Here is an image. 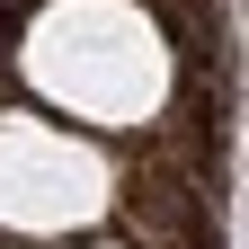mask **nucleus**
<instances>
[{
	"mask_svg": "<svg viewBox=\"0 0 249 249\" xmlns=\"http://www.w3.org/2000/svg\"><path fill=\"white\" fill-rule=\"evenodd\" d=\"M27 80L62 116L142 124L169 98V45L134 0H53L27 27Z\"/></svg>",
	"mask_w": 249,
	"mask_h": 249,
	"instance_id": "obj_1",
	"label": "nucleus"
},
{
	"mask_svg": "<svg viewBox=\"0 0 249 249\" xmlns=\"http://www.w3.org/2000/svg\"><path fill=\"white\" fill-rule=\"evenodd\" d=\"M107 213V160L45 116H0V231H80Z\"/></svg>",
	"mask_w": 249,
	"mask_h": 249,
	"instance_id": "obj_2",
	"label": "nucleus"
}]
</instances>
